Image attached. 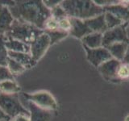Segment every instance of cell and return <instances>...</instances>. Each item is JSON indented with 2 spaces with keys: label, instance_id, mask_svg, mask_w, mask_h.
Returning a JSON list of instances; mask_svg holds the SVG:
<instances>
[{
  "label": "cell",
  "instance_id": "obj_24",
  "mask_svg": "<svg viewBox=\"0 0 129 121\" xmlns=\"http://www.w3.org/2000/svg\"><path fill=\"white\" fill-rule=\"evenodd\" d=\"M51 13H52V17H53L56 20H59L64 17H69L67 14L66 13V11L60 7V5H58L55 7L54 8H52L51 10Z\"/></svg>",
  "mask_w": 129,
  "mask_h": 121
},
{
  "label": "cell",
  "instance_id": "obj_22",
  "mask_svg": "<svg viewBox=\"0 0 129 121\" xmlns=\"http://www.w3.org/2000/svg\"><path fill=\"white\" fill-rule=\"evenodd\" d=\"M104 15H105V21H106L107 23V29H111V28H114L115 27L120 26L123 22L119 18H117L114 15L111 14L110 12H107Z\"/></svg>",
  "mask_w": 129,
  "mask_h": 121
},
{
  "label": "cell",
  "instance_id": "obj_31",
  "mask_svg": "<svg viewBox=\"0 0 129 121\" xmlns=\"http://www.w3.org/2000/svg\"><path fill=\"white\" fill-rule=\"evenodd\" d=\"M126 121H129V116L127 117V118L126 119Z\"/></svg>",
  "mask_w": 129,
  "mask_h": 121
},
{
  "label": "cell",
  "instance_id": "obj_17",
  "mask_svg": "<svg viewBox=\"0 0 129 121\" xmlns=\"http://www.w3.org/2000/svg\"><path fill=\"white\" fill-rule=\"evenodd\" d=\"M0 91L7 95H19L21 87L15 80H6L0 82Z\"/></svg>",
  "mask_w": 129,
  "mask_h": 121
},
{
  "label": "cell",
  "instance_id": "obj_27",
  "mask_svg": "<svg viewBox=\"0 0 129 121\" xmlns=\"http://www.w3.org/2000/svg\"><path fill=\"white\" fill-rule=\"evenodd\" d=\"M11 121H31L30 115L25 114H19L11 118Z\"/></svg>",
  "mask_w": 129,
  "mask_h": 121
},
{
  "label": "cell",
  "instance_id": "obj_14",
  "mask_svg": "<svg viewBox=\"0 0 129 121\" xmlns=\"http://www.w3.org/2000/svg\"><path fill=\"white\" fill-rule=\"evenodd\" d=\"M129 43L126 42H119L112 44L107 46L106 48L110 52V53L113 56V58L123 62L125 54H126Z\"/></svg>",
  "mask_w": 129,
  "mask_h": 121
},
{
  "label": "cell",
  "instance_id": "obj_9",
  "mask_svg": "<svg viewBox=\"0 0 129 121\" xmlns=\"http://www.w3.org/2000/svg\"><path fill=\"white\" fill-rule=\"evenodd\" d=\"M122 63L119 60H116L115 58H112L111 60H107L105 63L99 67V70L102 75L107 80L109 81H118L117 79V70L119 65Z\"/></svg>",
  "mask_w": 129,
  "mask_h": 121
},
{
  "label": "cell",
  "instance_id": "obj_16",
  "mask_svg": "<svg viewBox=\"0 0 129 121\" xmlns=\"http://www.w3.org/2000/svg\"><path fill=\"white\" fill-rule=\"evenodd\" d=\"M6 47L8 51L15 52H26V53H30V45L27 44H24L19 40L6 37Z\"/></svg>",
  "mask_w": 129,
  "mask_h": 121
},
{
  "label": "cell",
  "instance_id": "obj_1",
  "mask_svg": "<svg viewBox=\"0 0 129 121\" xmlns=\"http://www.w3.org/2000/svg\"><path fill=\"white\" fill-rule=\"evenodd\" d=\"M9 9L15 19L30 23L41 30H44L46 21L52 16L51 10L39 0L15 1V6Z\"/></svg>",
  "mask_w": 129,
  "mask_h": 121
},
{
  "label": "cell",
  "instance_id": "obj_15",
  "mask_svg": "<svg viewBox=\"0 0 129 121\" xmlns=\"http://www.w3.org/2000/svg\"><path fill=\"white\" fill-rule=\"evenodd\" d=\"M89 28L91 30L92 32H97V33H101V32H105L107 30V23L105 21V15L104 14L99 16H97L95 18L84 20Z\"/></svg>",
  "mask_w": 129,
  "mask_h": 121
},
{
  "label": "cell",
  "instance_id": "obj_28",
  "mask_svg": "<svg viewBox=\"0 0 129 121\" xmlns=\"http://www.w3.org/2000/svg\"><path fill=\"white\" fill-rule=\"evenodd\" d=\"M43 3H44V5L48 8V9L52 10V8H54L55 7L60 5L61 1H51V0H45V1H43Z\"/></svg>",
  "mask_w": 129,
  "mask_h": 121
},
{
  "label": "cell",
  "instance_id": "obj_29",
  "mask_svg": "<svg viewBox=\"0 0 129 121\" xmlns=\"http://www.w3.org/2000/svg\"><path fill=\"white\" fill-rule=\"evenodd\" d=\"M11 118L10 116H8L5 112H4L1 108H0V120H7L11 121Z\"/></svg>",
  "mask_w": 129,
  "mask_h": 121
},
{
  "label": "cell",
  "instance_id": "obj_7",
  "mask_svg": "<svg viewBox=\"0 0 129 121\" xmlns=\"http://www.w3.org/2000/svg\"><path fill=\"white\" fill-rule=\"evenodd\" d=\"M51 46V40L45 32L39 36L30 45V54L36 62L45 54Z\"/></svg>",
  "mask_w": 129,
  "mask_h": 121
},
{
  "label": "cell",
  "instance_id": "obj_23",
  "mask_svg": "<svg viewBox=\"0 0 129 121\" xmlns=\"http://www.w3.org/2000/svg\"><path fill=\"white\" fill-rule=\"evenodd\" d=\"M116 76L118 81L129 79V64L121 63L117 70Z\"/></svg>",
  "mask_w": 129,
  "mask_h": 121
},
{
  "label": "cell",
  "instance_id": "obj_19",
  "mask_svg": "<svg viewBox=\"0 0 129 121\" xmlns=\"http://www.w3.org/2000/svg\"><path fill=\"white\" fill-rule=\"evenodd\" d=\"M7 67L8 69V70L10 71V73L13 76L21 74L26 71V69L23 66H21V65L18 63L16 60H13L11 57H8Z\"/></svg>",
  "mask_w": 129,
  "mask_h": 121
},
{
  "label": "cell",
  "instance_id": "obj_25",
  "mask_svg": "<svg viewBox=\"0 0 129 121\" xmlns=\"http://www.w3.org/2000/svg\"><path fill=\"white\" fill-rule=\"evenodd\" d=\"M57 22H58L59 28L60 30L70 32V31L71 29V22H70V17H64L63 19H60L57 20Z\"/></svg>",
  "mask_w": 129,
  "mask_h": 121
},
{
  "label": "cell",
  "instance_id": "obj_21",
  "mask_svg": "<svg viewBox=\"0 0 129 121\" xmlns=\"http://www.w3.org/2000/svg\"><path fill=\"white\" fill-rule=\"evenodd\" d=\"M45 33L49 36L51 40V45L54 44L55 43L58 42L59 40L66 38L69 35V32L62 31L60 29L53 30V31H44Z\"/></svg>",
  "mask_w": 129,
  "mask_h": 121
},
{
  "label": "cell",
  "instance_id": "obj_33",
  "mask_svg": "<svg viewBox=\"0 0 129 121\" xmlns=\"http://www.w3.org/2000/svg\"><path fill=\"white\" fill-rule=\"evenodd\" d=\"M0 94H1V91H0Z\"/></svg>",
  "mask_w": 129,
  "mask_h": 121
},
{
  "label": "cell",
  "instance_id": "obj_26",
  "mask_svg": "<svg viewBox=\"0 0 129 121\" xmlns=\"http://www.w3.org/2000/svg\"><path fill=\"white\" fill-rule=\"evenodd\" d=\"M6 80H15L14 76L8 70L7 67L0 66V82Z\"/></svg>",
  "mask_w": 129,
  "mask_h": 121
},
{
  "label": "cell",
  "instance_id": "obj_3",
  "mask_svg": "<svg viewBox=\"0 0 129 121\" xmlns=\"http://www.w3.org/2000/svg\"><path fill=\"white\" fill-rule=\"evenodd\" d=\"M44 32V30L40 29L30 23L14 19L10 30L5 34V36L31 45V44Z\"/></svg>",
  "mask_w": 129,
  "mask_h": 121
},
{
  "label": "cell",
  "instance_id": "obj_10",
  "mask_svg": "<svg viewBox=\"0 0 129 121\" xmlns=\"http://www.w3.org/2000/svg\"><path fill=\"white\" fill-rule=\"evenodd\" d=\"M70 19L71 22V29L69 33L71 34L73 36H74L76 38L82 39L85 36L93 33L87 26L86 22L83 21V20L70 17Z\"/></svg>",
  "mask_w": 129,
  "mask_h": 121
},
{
  "label": "cell",
  "instance_id": "obj_32",
  "mask_svg": "<svg viewBox=\"0 0 129 121\" xmlns=\"http://www.w3.org/2000/svg\"><path fill=\"white\" fill-rule=\"evenodd\" d=\"M0 121H7V120H0Z\"/></svg>",
  "mask_w": 129,
  "mask_h": 121
},
{
  "label": "cell",
  "instance_id": "obj_5",
  "mask_svg": "<svg viewBox=\"0 0 129 121\" xmlns=\"http://www.w3.org/2000/svg\"><path fill=\"white\" fill-rule=\"evenodd\" d=\"M0 108L11 118H13L19 114L30 115L28 110L20 102L19 95H7L1 93Z\"/></svg>",
  "mask_w": 129,
  "mask_h": 121
},
{
  "label": "cell",
  "instance_id": "obj_30",
  "mask_svg": "<svg viewBox=\"0 0 129 121\" xmlns=\"http://www.w3.org/2000/svg\"><path fill=\"white\" fill-rule=\"evenodd\" d=\"M123 62L126 63V64H129V44H128L127 50L126 54H125V56H124V59L123 60Z\"/></svg>",
  "mask_w": 129,
  "mask_h": 121
},
{
  "label": "cell",
  "instance_id": "obj_13",
  "mask_svg": "<svg viewBox=\"0 0 129 121\" xmlns=\"http://www.w3.org/2000/svg\"><path fill=\"white\" fill-rule=\"evenodd\" d=\"M8 55L9 57L12 58L13 60H16L18 63H19L21 66H23L26 69H31L34 67L36 62V60L32 58L30 53H26V52H15L8 51Z\"/></svg>",
  "mask_w": 129,
  "mask_h": 121
},
{
  "label": "cell",
  "instance_id": "obj_6",
  "mask_svg": "<svg viewBox=\"0 0 129 121\" xmlns=\"http://www.w3.org/2000/svg\"><path fill=\"white\" fill-rule=\"evenodd\" d=\"M119 42L129 43L127 32L125 30V25H120L111 28V29H108L103 35L102 45L104 48H107L112 44Z\"/></svg>",
  "mask_w": 129,
  "mask_h": 121
},
{
  "label": "cell",
  "instance_id": "obj_18",
  "mask_svg": "<svg viewBox=\"0 0 129 121\" xmlns=\"http://www.w3.org/2000/svg\"><path fill=\"white\" fill-rule=\"evenodd\" d=\"M103 34L93 32V33L85 36L82 38L83 45L86 46L90 48H97L102 46Z\"/></svg>",
  "mask_w": 129,
  "mask_h": 121
},
{
  "label": "cell",
  "instance_id": "obj_4",
  "mask_svg": "<svg viewBox=\"0 0 129 121\" xmlns=\"http://www.w3.org/2000/svg\"><path fill=\"white\" fill-rule=\"evenodd\" d=\"M23 98L25 101L34 103L36 106L48 111H56L58 104L56 99L50 92L40 90L34 93H23Z\"/></svg>",
  "mask_w": 129,
  "mask_h": 121
},
{
  "label": "cell",
  "instance_id": "obj_12",
  "mask_svg": "<svg viewBox=\"0 0 129 121\" xmlns=\"http://www.w3.org/2000/svg\"><path fill=\"white\" fill-rule=\"evenodd\" d=\"M14 19L9 7L0 4V35L5 36L10 30Z\"/></svg>",
  "mask_w": 129,
  "mask_h": 121
},
{
  "label": "cell",
  "instance_id": "obj_2",
  "mask_svg": "<svg viewBox=\"0 0 129 121\" xmlns=\"http://www.w3.org/2000/svg\"><path fill=\"white\" fill-rule=\"evenodd\" d=\"M60 7L70 18L86 20L104 14L105 9L93 1H61Z\"/></svg>",
  "mask_w": 129,
  "mask_h": 121
},
{
  "label": "cell",
  "instance_id": "obj_20",
  "mask_svg": "<svg viewBox=\"0 0 129 121\" xmlns=\"http://www.w3.org/2000/svg\"><path fill=\"white\" fill-rule=\"evenodd\" d=\"M5 41V36L0 35V66L7 67L9 55H8V50L6 47Z\"/></svg>",
  "mask_w": 129,
  "mask_h": 121
},
{
  "label": "cell",
  "instance_id": "obj_11",
  "mask_svg": "<svg viewBox=\"0 0 129 121\" xmlns=\"http://www.w3.org/2000/svg\"><path fill=\"white\" fill-rule=\"evenodd\" d=\"M27 109L30 113L31 121H49L52 118V111L44 110L34 103L26 101Z\"/></svg>",
  "mask_w": 129,
  "mask_h": 121
},
{
  "label": "cell",
  "instance_id": "obj_8",
  "mask_svg": "<svg viewBox=\"0 0 129 121\" xmlns=\"http://www.w3.org/2000/svg\"><path fill=\"white\" fill-rule=\"evenodd\" d=\"M85 49L87 52V59L92 65L95 67H99L107 60L113 58V56L110 53L106 48H90L83 45Z\"/></svg>",
  "mask_w": 129,
  "mask_h": 121
}]
</instances>
